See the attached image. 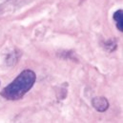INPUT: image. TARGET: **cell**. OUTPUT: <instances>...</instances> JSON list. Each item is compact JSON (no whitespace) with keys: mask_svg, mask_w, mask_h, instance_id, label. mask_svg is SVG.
<instances>
[{"mask_svg":"<svg viewBox=\"0 0 123 123\" xmlns=\"http://www.w3.org/2000/svg\"><path fill=\"white\" fill-rule=\"evenodd\" d=\"M113 18H114V20L116 21V24H117V29L122 32L123 31V11L122 10L117 11V12L114 13Z\"/></svg>","mask_w":123,"mask_h":123,"instance_id":"3957f363","label":"cell"},{"mask_svg":"<svg viewBox=\"0 0 123 123\" xmlns=\"http://www.w3.org/2000/svg\"><path fill=\"white\" fill-rule=\"evenodd\" d=\"M92 104L93 108L98 111V112H105L109 108V102L104 96H99V97H94L92 100Z\"/></svg>","mask_w":123,"mask_h":123,"instance_id":"7a4b0ae2","label":"cell"},{"mask_svg":"<svg viewBox=\"0 0 123 123\" xmlns=\"http://www.w3.org/2000/svg\"><path fill=\"white\" fill-rule=\"evenodd\" d=\"M35 79L36 75L34 72L25 70L12 83L5 87L0 94L7 100H19L32 88Z\"/></svg>","mask_w":123,"mask_h":123,"instance_id":"6da1fadb","label":"cell"}]
</instances>
